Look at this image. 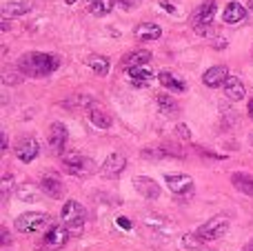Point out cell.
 Instances as JSON below:
<instances>
[{
	"instance_id": "obj_13",
	"label": "cell",
	"mask_w": 253,
	"mask_h": 251,
	"mask_svg": "<svg viewBox=\"0 0 253 251\" xmlns=\"http://www.w3.org/2000/svg\"><path fill=\"white\" fill-rule=\"evenodd\" d=\"M40 191H42L44 196H49V198L58 200L65 194V185H62V180L56 173H44L42 180H40Z\"/></svg>"
},
{
	"instance_id": "obj_15",
	"label": "cell",
	"mask_w": 253,
	"mask_h": 251,
	"mask_svg": "<svg viewBox=\"0 0 253 251\" xmlns=\"http://www.w3.org/2000/svg\"><path fill=\"white\" fill-rule=\"evenodd\" d=\"M151 62V51L147 49H135V51L126 53L123 58V69H133V67H147Z\"/></svg>"
},
{
	"instance_id": "obj_6",
	"label": "cell",
	"mask_w": 253,
	"mask_h": 251,
	"mask_svg": "<svg viewBox=\"0 0 253 251\" xmlns=\"http://www.w3.org/2000/svg\"><path fill=\"white\" fill-rule=\"evenodd\" d=\"M69 229H67L65 225H53L51 229L44 234L42 243H40V247H42L44 251H58L62 249L67 245V240H69Z\"/></svg>"
},
{
	"instance_id": "obj_22",
	"label": "cell",
	"mask_w": 253,
	"mask_h": 251,
	"mask_svg": "<svg viewBox=\"0 0 253 251\" xmlns=\"http://www.w3.org/2000/svg\"><path fill=\"white\" fill-rule=\"evenodd\" d=\"M84 62H87L89 69H93L96 74H100V76H107V74H109V69H111L109 58L98 56V53H89L87 60H84Z\"/></svg>"
},
{
	"instance_id": "obj_23",
	"label": "cell",
	"mask_w": 253,
	"mask_h": 251,
	"mask_svg": "<svg viewBox=\"0 0 253 251\" xmlns=\"http://www.w3.org/2000/svg\"><path fill=\"white\" fill-rule=\"evenodd\" d=\"M129 74V78H131V83L135 84V87H147L149 83H151V71L147 69V67H133V69H129L126 71Z\"/></svg>"
},
{
	"instance_id": "obj_14",
	"label": "cell",
	"mask_w": 253,
	"mask_h": 251,
	"mask_svg": "<svg viewBox=\"0 0 253 251\" xmlns=\"http://www.w3.org/2000/svg\"><path fill=\"white\" fill-rule=\"evenodd\" d=\"M227 80H229V69L224 65L211 67V69H207L205 76H202V83H205L209 89L224 87V83H227Z\"/></svg>"
},
{
	"instance_id": "obj_17",
	"label": "cell",
	"mask_w": 253,
	"mask_h": 251,
	"mask_svg": "<svg viewBox=\"0 0 253 251\" xmlns=\"http://www.w3.org/2000/svg\"><path fill=\"white\" fill-rule=\"evenodd\" d=\"M34 9V2L31 0H18V2H4L2 4V18L9 20V18H18V16H25Z\"/></svg>"
},
{
	"instance_id": "obj_10",
	"label": "cell",
	"mask_w": 253,
	"mask_h": 251,
	"mask_svg": "<svg viewBox=\"0 0 253 251\" xmlns=\"http://www.w3.org/2000/svg\"><path fill=\"white\" fill-rule=\"evenodd\" d=\"M133 187H135V191H138L142 198H147V200H158L160 198V185H158L153 178H149V176H135L133 178Z\"/></svg>"
},
{
	"instance_id": "obj_9",
	"label": "cell",
	"mask_w": 253,
	"mask_h": 251,
	"mask_svg": "<svg viewBox=\"0 0 253 251\" xmlns=\"http://www.w3.org/2000/svg\"><path fill=\"white\" fill-rule=\"evenodd\" d=\"M67 140H69V131H67V127L62 123H53L51 127H49V149H51L56 156H62L65 154Z\"/></svg>"
},
{
	"instance_id": "obj_34",
	"label": "cell",
	"mask_w": 253,
	"mask_h": 251,
	"mask_svg": "<svg viewBox=\"0 0 253 251\" xmlns=\"http://www.w3.org/2000/svg\"><path fill=\"white\" fill-rule=\"evenodd\" d=\"M118 227H123V229H131L129 218H118Z\"/></svg>"
},
{
	"instance_id": "obj_30",
	"label": "cell",
	"mask_w": 253,
	"mask_h": 251,
	"mask_svg": "<svg viewBox=\"0 0 253 251\" xmlns=\"http://www.w3.org/2000/svg\"><path fill=\"white\" fill-rule=\"evenodd\" d=\"M116 2H118V7L125 9V11H133V9L140 4V0H116Z\"/></svg>"
},
{
	"instance_id": "obj_24",
	"label": "cell",
	"mask_w": 253,
	"mask_h": 251,
	"mask_svg": "<svg viewBox=\"0 0 253 251\" xmlns=\"http://www.w3.org/2000/svg\"><path fill=\"white\" fill-rule=\"evenodd\" d=\"M89 120H91V125H96L98 129H109L111 127V116L107 114V111H102V109H98V107H91L89 109Z\"/></svg>"
},
{
	"instance_id": "obj_33",
	"label": "cell",
	"mask_w": 253,
	"mask_h": 251,
	"mask_svg": "<svg viewBox=\"0 0 253 251\" xmlns=\"http://www.w3.org/2000/svg\"><path fill=\"white\" fill-rule=\"evenodd\" d=\"M0 234H2V245H4V247H7V245L11 243V236H9V231L4 229V227H2V229H0Z\"/></svg>"
},
{
	"instance_id": "obj_18",
	"label": "cell",
	"mask_w": 253,
	"mask_h": 251,
	"mask_svg": "<svg viewBox=\"0 0 253 251\" xmlns=\"http://www.w3.org/2000/svg\"><path fill=\"white\" fill-rule=\"evenodd\" d=\"M247 18V7L240 4L238 0H231V2L224 7V13H222V20L227 25H236V22H242Z\"/></svg>"
},
{
	"instance_id": "obj_20",
	"label": "cell",
	"mask_w": 253,
	"mask_h": 251,
	"mask_svg": "<svg viewBox=\"0 0 253 251\" xmlns=\"http://www.w3.org/2000/svg\"><path fill=\"white\" fill-rule=\"evenodd\" d=\"M133 36L138 40H158L162 36V29H160V25H156V22H140V25L133 29Z\"/></svg>"
},
{
	"instance_id": "obj_11",
	"label": "cell",
	"mask_w": 253,
	"mask_h": 251,
	"mask_svg": "<svg viewBox=\"0 0 253 251\" xmlns=\"http://www.w3.org/2000/svg\"><path fill=\"white\" fill-rule=\"evenodd\" d=\"M38 154H40V145H38V140H36V138L27 136V138H22V140H18L16 156H18V160H20V163L29 165L31 160H36V156H38Z\"/></svg>"
},
{
	"instance_id": "obj_32",
	"label": "cell",
	"mask_w": 253,
	"mask_h": 251,
	"mask_svg": "<svg viewBox=\"0 0 253 251\" xmlns=\"http://www.w3.org/2000/svg\"><path fill=\"white\" fill-rule=\"evenodd\" d=\"M175 131L180 133V136L184 138V140H189V138H191V133H189V129H187V125H178V129H175Z\"/></svg>"
},
{
	"instance_id": "obj_26",
	"label": "cell",
	"mask_w": 253,
	"mask_h": 251,
	"mask_svg": "<svg viewBox=\"0 0 253 251\" xmlns=\"http://www.w3.org/2000/svg\"><path fill=\"white\" fill-rule=\"evenodd\" d=\"M114 7H116V0H93V2L89 4V13L102 18V16L114 11Z\"/></svg>"
},
{
	"instance_id": "obj_39",
	"label": "cell",
	"mask_w": 253,
	"mask_h": 251,
	"mask_svg": "<svg viewBox=\"0 0 253 251\" xmlns=\"http://www.w3.org/2000/svg\"><path fill=\"white\" fill-rule=\"evenodd\" d=\"M249 4H251V9H253V0H249Z\"/></svg>"
},
{
	"instance_id": "obj_37",
	"label": "cell",
	"mask_w": 253,
	"mask_h": 251,
	"mask_svg": "<svg viewBox=\"0 0 253 251\" xmlns=\"http://www.w3.org/2000/svg\"><path fill=\"white\" fill-rule=\"evenodd\" d=\"M249 116H251V118H253V98H251V100H249Z\"/></svg>"
},
{
	"instance_id": "obj_12",
	"label": "cell",
	"mask_w": 253,
	"mask_h": 251,
	"mask_svg": "<svg viewBox=\"0 0 253 251\" xmlns=\"http://www.w3.org/2000/svg\"><path fill=\"white\" fill-rule=\"evenodd\" d=\"M125 167H126V158L123 154H109L105 158V163H102V167H100V173L105 178H118L120 173L125 171Z\"/></svg>"
},
{
	"instance_id": "obj_5",
	"label": "cell",
	"mask_w": 253,
	"mask_h": 251,
	"mask_svg": "<svg viewBox=\"0 0 253 251\" xmlns=\"http://www.w3.org/2000/svg\"><path fill=\"white\" fill-rule=\"evenodd\" d=\"M47 222H49V213L27 211V213H20V216L16 218L13 227H16V231H20V234H36V231H40Z\"/></svg>"
},
{
	"instance_id": "obj_8",
	"label": "cell",
	"mask_w": 253,
	"mask_h": 251,
	"mask_svg": "<svg viewBox=\"0 0 253 251\" xmlns=\"http://www.w3.org/2000/svg\"><path fill=\"white\" fill-rule=\"evenodd\" d=\"M165 182L169 185V189L178 196H189V194H193V189H196L193 178L187 176V173H167Z\"/></svg>"
},
{
	"instance_id": "obj_21",
	"label": "cell",
	"mask_w": 253,
	"mask_h": 251,
	"mask_svg": "<svg viewBox=\"0 0 253 251\" xmlns=\"http://www.w3.org/2000/svg\"><path fill=\"white\" fill-rule=\"evenodd\" d=\"M231 185L236 187L240 194L253 198V173H242V171L231 173Z\"/></svg>"
},
{
	"instance_id": "obj_27",
	"label": "cell",
	"mask_w": 253,
	"mask_h": 251,
	"mask_svg": "<svg viewBox=\"0 0 253 251\" xmlns=\"http://www.w3.org/2000/svg\"><path fill=\"white\" fill-rule=\"evenodd\" d=\"M156 102H158V109H160V114H165V116H175V114H178V102H175L171 96H167V93L158 96Z\"/></svg>"
},
{
	"instance_id": "obj_35",
	"label": "cell",
	"mask_w": 253,
	"mask_h": 251,
	"mask_svg": "<svg viewBox=\"0 0 253 251\" xmlns=\"http://www.w3.org/2000/svg\"><path fill=\"white\" fill-rule=\"evenodd\" d=\"M7 145H9V140H7V133H2V149H7Z\"/></svg>"
},
{
	"instance_id": "obj_4",
	"label": "cell",
	"mask_w": 253,
	"mask_h": 251,
	"mask_svg": "<svg viewBox=\"0 0 253 251\" xmlns=\"http://www.w3.org/2000/svg\"><path fill=\"white\" fill-rule=\"evenodd\" d=\"M229 227H231V220H229V216H213L211 220H207L205 225L198 227L196 234L200 236L205 243H211V240H220L224 234L229 231Z\"/></svg>"
},
{
	"instance_id": "obj_38",
	"label": "cell",
	"mask_w": 253,
	"mask_h": 251,
	"mask_svg": "<svg viewBox=\"0 0 253 251\" xmlns=\"http://www.w3.org/2000/svg\"><path fill=\"white\" fill-rule=\"evenodd\" d=\"M245 251H253V240H251V243H249V245H247V247H245Z\"/></svg>"
},
{
	"instance_id": "obj_31",
	"label": "cell",
	"mask_w": 253,
	"mask_h": 251,
	"mask_svg": "<svg viewBox=\"0 0 253 251\" xmlns=\"http://www.w3.org/2000/svg\"><path fill=\"white\" fill-rule=\"evenodd\" d=\"M22 83V76L20 74H11V71H4V84H18Z\"/></svg>"
},
{
	"instance_id": "obj_2",
	"label": "cell",
	"mask_w": 253,
	"mask_h": 251,
	"mask_svg": "<svg viewBox=\"0 0 253 251\" xmlns=\"http://www.w3.org/2000/svg\"><path fill=\"white\" fill-rule=\"evenodd\" d=\"M60 218H62V225L69 229V234L80 236L84 229V222H87V209H84L78 200H67V203L62 205Z\"/></svg>"
},
{
	"instance_id": "obj_7",
	"label": "cell",
	"mask_w": 253,
	"mask_h": 251,
	"mask_svg": "<svg viewBox=\"0 0 253 251\" xmlns=\"http://www.w3.org/2000/svg\"><path fill=\"white\" fill-rule=\"evenodd\" d=\"M215 11H218V4H215V0H205V2H202L200 7L196 9V13H193V18H191L193 29H198V31L207 29V27L213 22Z\"/></svg>"
},
{
	"instance_id": "obj_28",
	"label": "cell",
	"mask_w": 253,
	"mask_h": 251,
	"mask_svg": "<svg viewBox=\"0 0 253 251\" xmlns=\"http://www.w3.org/2000/svg\"><path fill=\"white\" fill-rule=\"evenodd\" d=\"M182 245H184V249H200L202 245H205V240H202L200 236H198L196 231H193V234H184Z\"/></svg>"
},
{
	"instance_id": "obj_36",
	"label": "cell",
	"mask_w": 253,
	"mask_h": 251,
	"mask_svg": "<svg viewBox=\"0 0 253 251\" xmlns=\"http://www.w3.org/2000/svg\"><path fill=\"white\" fill-rule=\"evenodd\" d=\"M162 7H165L167 11H173V7H171V2H162Z\"/></svg>"
},
{
	"instance_id": "obj_40",
	"label": "cell",
	"mask_w": 253,
	"mask_h": 251,
	"mask_svg": "<svg viewBox=\"0 0 253 251\" xmlns=\"http://www.w3.org/2000/svg\"><path fill=\"white\" fill-rule=\"evenodd\" d=\"M91 2H93V0H91Z\"/></svg>"
},
{
	"instance_id": "obj_25",
	"label": "cell",
	"mask_w": 253,
	"mask_h": 251,
	"mask_svg": "<svg viewBox=\"0 0 253 251\" xmlns=\"http://www.w3.org/2000/svg\"><path fill=\"white\" fill-rule=\"evenodd\" d=\"M16 196L22 203H36V200H38V189H36V185H31V182H22V185L16 187Z\"/></svg>"
},
{
	"instance_id": "obj_1",
	"label": "cell",
	"mask_w": 253,
	"mask_h": 251,
	"mask_svg": "<svg viewBox=\"0 0 253 251\" xmlns=\"http://www.w3.org/2000/svg\"><path fill=\"white\" fill-rule=\"evenodd\" d=\"M18 65H20V71L25 76L44 78V76H51L60 67V58L53 56V53H44V51H29L25 56H20Z\"/></svg>"
},
{
	"instance_id": "obj_16",
	"label": "cell",
	"mask_w": 253,
	"mask_h": 251,
	"mask_svg": "<svg viewBox=\"0 0 253 251\" xmlns=\"http://www.w3.org/2000/svg\"><path fill=\"white\" fill-rule=\"evenodd\" d=\"M224 96L229 98L231 102H238L247 96V89H245V83H242L238 76H229V80L224 83Z\"/></svg>"
},
{
	"instance_id": "obj_19",
	"label": "cell",
	"mask_w": 253,
	"mask_h": 251,
	"mask_svg": "<svg viewBox=\"0 0 253 251\" xmlns=\"http://www.w3.org/2000/svg\"><path fill=\"white\" fill-rule=\"evenodd\" d=\"M158 80H160V84L165 89H169V91H175V93H182L187 91V83H184L182 78H178L175 74H171V71H160L158 74Z\"/></svg>"
},
{
	"instance_id": "obj_3",
	"label": "cell",
	"mask_w": 253,
	"mask_h": 251,
	"mask_svg": "<svg viewBox=\"0 0 253 251\" xmlns=\"http://www.w3.org/2000/svg\"><path fill=\"white\" fill-rule=\"evenodd\" d=\"M62 167H65L67 173H71L76 178H87L91 173H96V163L89 156H83V154L62 156Z\"/></svg>"
},
{
	"instance_id": "obj_29",
	"label": "cell",
	"mask_w": 253,
	"mask_h": 251,
	"mask_svg": "<svg viewBox=\"0 0 253 251\" xmlns=\"http://www.w3.org/2000/svg\"><path fill=\"white\" fill-rule=\"evenodd\" d=\"M11 189H13V176H11V173H7V176L2 178V185H0V194H2V200L9 198Z\"/></svg>"
}]
</instances>
